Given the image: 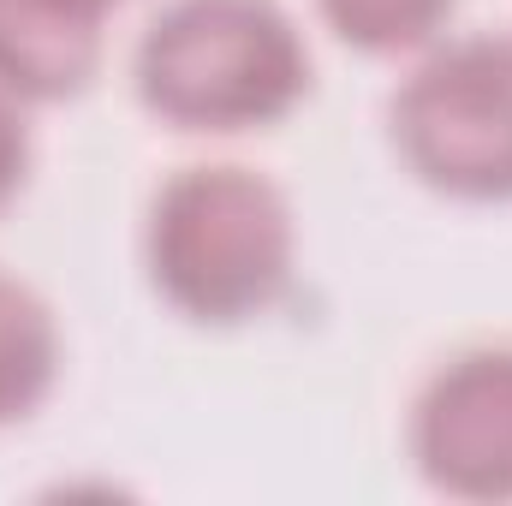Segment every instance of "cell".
Segmentation results:
<instances>
[{"mask_svg":"<svg viewBox=\"0 0 512 506\" xmlns=\"http://www.w3.org/2000/svg\"><path fill=\"white\" fill-rule=\"evenodd\" d=\"M387 131L417 185L453 203H512V36L429 48L387 102Z\"/></svg>","mask_w":512,"mask_h":506,"instance_id":"obj_3","label":"cell"},{"mask_svg":"<svg viewBox=\"0 0 512 506\" xmlns=\"http://www.w3.org/2000/svg\"><path fill=\"white\" fill-rule=\"evenodd\" d=\"M102 24L90 0H0V96L66 102L102 72Z\"/></svg>","mask_w":512,"mask_h":506,"instance_id":"obj_5","label":"cell"},{"mask_svg":"<svg viewBox=\"0 0 512 506\" xmlns=\"http://www.w3.org/2000/svg\"><path fill=\"white\" fill-rule=\"evenodd\" d=\"M143 268L167 310L197 328L268 316L298 268V221L274 179L239 161L179 167L143 221Z\"/></svg>","mask_w":512,"mask_h":506,"instance_id":"obj_1","label":"cell"},{"mask_svg":"<svg viewBox=\"0 0 512 506\" xmlns=\"http://www.w3.org/2000/svg\"><path fill=\"white\" fill-rule=\"evenodd\" d=\"M137 102L173 131H262L310 96V48L280 0H167L131 54Z\"/></svg>","mask_w":512,"mask_h":506,"instance_id":"obj_2","label":"cell"},{"mask_svg":"<svg viewBox=\"0 0 512 506\" xmlns=\"http://www.w3.org/2000/svg\"><path fill=\"white\" fill-rule=\"evenodd\" d=\"M411 465L453 501H512V346L447 358L405 423Z\"/></svg>","mask_w":512,"mask_h":506,"instance_id":"obj_4","label":"cell"},{"mask_svg":"<svg viewBox=\"0 0 512 506\" xmlns=\"http://www.w3.org/2000/svg\"><path fill=\"white\" fill-rule=\"evenodd\" d=\"M459 0H316L322 24L358 54H411L441 36Z\"/></svg>","mask_w":512,"mask_h":506,"instance_id":"obj_7","label":"cell"},{"mask_svg":"<svg viewBox=\"0 0 512 506\" xmlns=\"http://www.w3.org/2000/svg\"><path fill=\"white\" fill-rule=\"evenodd\" d=\"M90 6H96V12H114V6H120V0H90Z\"/></svg>","mask_w":512,"mask_h":506,"instance_id":"obj_9","label":"cell"},{"mask_svg":"<svg viewBox=\"0 0 512 506\" xmlns=\"http://www.w3.org/2000/svg\"><path fill=\"white\" fill-rule=\"evenodd\" d=\"M24 173H30V126H24L18 102L0 96V209L24 191Z\"/></svg>","mask_w":512,"mask_h":506,"instance_id":"obj_8","label":"cell"},{"mask_svg":"<svg viewBox=\"0 0 512 506\" xmlns=\"http://www.w3.org/2000/svg\"><path fill=\"white\" fill-rule=\"evenodd\" d=\"M60 322L36 286L18 274H0V429L42 411V399L60 381Z\"/></svg>","mask_w":512,"mask_h":506,"instance_id":"obj_6","label":"cell"}]
</instances>
